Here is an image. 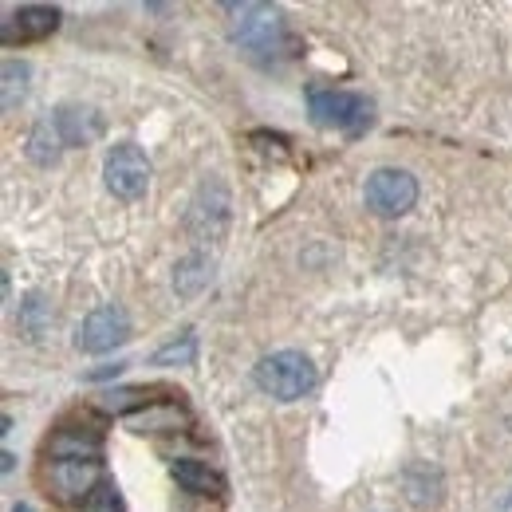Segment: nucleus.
<instances>
[{
	"label": "nucleus",
	"instance_id": "obj_7",
	"mask_svg": "<svg viewBox=\"0 0 512 512\" xmlns=\"http://www.w3.org/2000/svg\"><path fill=\"white\" fill-rule=\"evenodd\" d=\"M103 481V465L99 461H56L52 465V489L60 493V501H91L99 493Z\"/></svg>",
	"mask_w": 512,
	"mask_h": 512
},
{
	"label": "nucleus",
	"instance_id": "obj_14",
	"mask_svg": "<svg viewBox=\"0 0 512 512\" xmlns=\"http://www.w3.org/2000/svg\"><path fill=\"white\" fill-rule=\"evenodd\" d=\"M48 449H52L56 461H95L99 457V438L95 434H71V430H64V434L52 438Z\"/></svg>",
	"mask_w": 512,
	"mask_h": 512
},
{
	"label": "nucleus",
	"instance_id": "obj_17",
	"mask_svg": "<svg viewBox=\"0 0 512 512\" xmlns=\"http://www.w3.org/2000/svg\"><path fill=\"white\" fill-rule=\"evenodd\" d=\"M193 355H197V335L186 331L182 339L158 347V351L150 355V363H154V367H186V363H193Z\"/></svg>",
	"mask_w": 512,
	"mask_h": 512
},
{
	"label": "nucleus",
	"instance_id": "obj_6",
	"mask_svg": "<svg viewBox=\"0 0 512 512\" xmlns=\"http://www.w3.org/2000/svg\"><path fill=\"white\" fill-rule=\"evenodd\" d=\"M130 339V316L119 304H103L95 308L87 320L79 323L75 331V347L87 351V355H103V351H115L119 343Z\"/></svg>",
	"mask_w": 512,
	"mask_h": 512
},
{
	"label": "nucleus",
	"instance_id": "obj_13",
	"mask_svg": "<svg viewBox=\"0 0 512 512\" xmlns=\"http://www.w3.org/2000/svg\"><path fill=\"white\" fill-rule=\"evenodd\" d=\"M60 150H64V142H60V134L52 123H36V127L28 130V158L36 162V166H56L60 162Z\"/></svg>",
	"mask_w": 512,
	"mask_h": 512
},
{
	"label": "nucleus",
	"instance_id": "obj_12",
	"mask_svg": "<svg viewBox=\"0 0 512 512\" xmlns=\"http://www.w3.org/2000/svg\"><path fill=\"white\" fill-rule=\"evenodd\" d=\"M402 489H406V497L414 501V505H434L438 501V493H442V473L438 469H430L426 461H418V465H410L406 473H402Z\"/></svg>",
	"mask_w": 512,
	"mask_h": 512
},
{
	"label": "nucleus",
	"instance_id": "obj_8",
	"mask_svg": "<svg viewBox=\"0 0 512 512\" xmlns=\"http://www.w3.org/2000/svg\"><path fill=\"white\" fill-rule=\"evenodd\" d=\"M225 217H229V193H225L221 182H205L190 209V233L209 241V237H217L225 229Z\"/></svg>",
	"mask_w": 512,
	"mask_h": 512
},
{
	"label": "nucleus",
	"instance_id": "obj_16",
	"mask_svg": "<svg viewBox=\"0 0 512 512\" xmlns=\"http://www.w3.org/2000/svg\"><path fill=\"white\" fill-rule=\"evenodd\" d=\"M28 79H32V67L24 60H4V111H16L24 103Z\"/></svg>",
	"mask_w": 512,
	"mask_h": 512
},
{
	"label": "nucleus",
	"instance_id": "obj_1",
	"mask_svg": "<svg viewBox=\"0 0 512 512\" xmlns=\"http://www.w3.org/2000/svg\"><path fill=\"white\" fill-rule=\"evenodd\" d=\"M256 386L276 398V402H296L304 394H312L320 383V371L316 363L304 355V351H276V355H264L253 371Z\"/></svg>",
	"mask_w": 512,
	"mask_h": 512
},
{
	"label": "nucleus",
	"instance_id": "obj_5",
	"mask_svg": "<svg viewBox=\"0 0 512 512\" xmlns=\"http://www.w3.org/2000/svg\"><path fill=\"white\" fill-rule=\"evenodd\" d=\"M308 107L320 127L347 130V134H359L371 123V103L355 91H308Z\"/></svg>",
	"mask_w": 512,
	"mask_h": 512
},
{
	"label": "nucleus",
	"instance_id": "obj_11",
	"mask_svg": "<svg viewBox=\"0 0 512 512\" xmlns=\"http://www.w3.org/2000/svg\"><path fill=\"white\" fill-rule=\"evenodd\" d=\"M170 473H174V481H178L186 493H197V497H221V493H225L221 473H213L205 461L182 457V461H174V465H170Z\"/></svg>",
	"mask_w": 512,
	"mask_h": 512
},
{
	"label": "nucleus",
	"instance_id": "obj_9",
	"mask_svg": "<svg viewBox=\"0 0 512 512\" xmlns=\"http://www.w3.org/2000/svg\"><path fill=\"white\" fill-rule=\"evenodd\" d=\"M52 127H56L64 146H91L103 134V119L83 103H64V107H56Z\"/></svg>",
	"mask_w": 512,
	"mask_h": 512
},
{
	"label": "nucleus",
	"instance_id": "obj_18",
	"mask_svg": "<svg viewBox=\"0 0 512 512\" xmlns=\"http://www.w3.org/2000/svg\"><path fill=\"white\" fill-rule=\"evenodd\" d=\"M48 323H52V312H48V304H44L40 296H28V300H24V308H20V327H24V335L40 339Z\"/></svg>",
	"mask_w": 512,
	"mask_h": 512
},
{
	"label": "nucleus",
	"instance_id": "obj_15",
	"mask_svg": "<svg viewBox=\"0 0 512 512\" xmlns=\"http://www.w3.org/2000/svg\"><path fill=\"white\" fill-rule=\"evenodd\" d=\"M205 284H209V260L201 253H190L174 268V292L178 296H197Z\"/></svg>",
	"mask_w": 512,
	"mask_h": 512
},
{
	"label": "nucleus",
	"instance_id": "obj_4",
	"mask_svg": "<svg viewBox=\"0 0 512 512\" xmlns=\"http://www.w3.org/2000/svg\"><path fill=\"white\" fill-rule=\"evenodd\" d=\"M103 182L115 197L138 201L142 193L150 190V158L134 142H119L103 162Z\"/></svg>",
	"mask_w": 512,
	"mask_h": 512
},
{
	"label": "nucleus",
	"instance_id": "obj_2",
	"mask_svg": "<svg viewBox=\"0 0 512 512\" xmlns=\"http://www.w3.org/2000/svg\"><path fill=\"white\" fill-rule=\"evenodd\" d=\"M225 12L237 16L233 20V40L249 56L268 60V56H276L284 48V20H280V12L272 4H225Z\"/></svg>",
	"mask_w": 512,
	"mask_h": 512
},
{
	"label": "nucleus",
	"instance_id": "obj_3",
	"mask_svg": "<svg viewBox=\"0 0 512 512\" xmlns=\"http://www.w3.org/2000/svg\"><path fill=\"white\" fill-rule=\"evenodd\" d=\"M363 201L375 217H402L414 209L418 201V182L406 174V170H394V166H383L367 178V190H363Z\"/></svg>",
	"mask_w": 512,
	"mask_h": 512
},
{
	"label": "nucleus",
	"instance_id": "obj_10",
	"mask_svg": "<svg viewBox=\"0 0 512 512\" xmlns=\"http://www.w3.org/2000/svg\"><path fill=\"white\" fill-rule=\"evenodd\" d=\"M60 28V12L48 8V4H24L8 24H4V44H16V40H44Z\"/></svg>",
	"mask_w": 512,
	"mask_h": 512
},
{
	"label": "nucleus",
	"instance_id": "obj_19",
	"mask_svg": "<svg viewBox=\"0 0 512 512\" xmlns=\"http://www.w3.org/2000/svg\"><path fill=\"white\" fill-rule=\"evenodd\" d=\"M87 512H119V497H115V489H99V493L87 501Z\"/></svg>",
	"mask_w": 512,
	"mask_h": 512
},
{
	"label": "nucleus",
	"instance_id": "obj_20",
	"mask_svg": "<svg viewBox=\"0 0 512 512\" xmlns=\"http://www.w3.org/2000/svg\"><path fill=\"white\" fill-rule=\"evenodd\" d=\"M12 512H32V509H28V505H16V509H12Z\"/></svg>",
	"mask_w": 512,
	"mask_h": 512
}]
</instances>
